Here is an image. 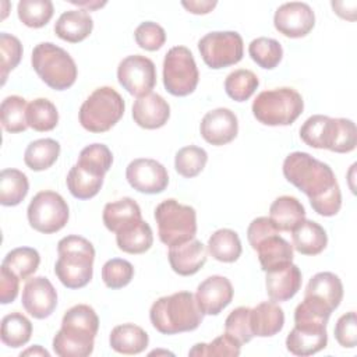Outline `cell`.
<instances>
[{
    "mask_svg": "<svg viewBox=\"0 0 357 357\" xmlns=\"http://www.w3.org/2000/svg\"><path fill=\"white\" fill-rule=\"evenodd\" d=\"M284 178L303 191L321 216H335L342 206L340 187L329 165L307 152H293L283 162Z\"/></svg>",
    "mask_w": 357,
    "mask_h": 357,
    "instance_id": "obj_1",
    "label": "cell"
},
{
    "mask_svg": "<svg viewBox=\"0 0 357 357\" xmlns=\"http://www.w3.org/2000/svg\"><path fill=\"white\" fill-rule=\"evenodd\" d=\"M99 318L86 304L68 308L61 319V328L53 337V350L60 357H86L92 354Z\"/></svg>",
    "mask_w": 357,
    "mask_h": 357,
    "instance_id": "obj_2",
    "label": "cell"
},
{
    "mask_svg": "<svg viewBox=\"0 0 357 357\" xmlns=\"http://www.w3.org/2000/svg\"><path fill=\"white\" fill-rule=\"evenodd\" d=\"M152 326L163 335H176L195 331L202 319L195 296L190 291H177L158 298L149 310Z\"/></svg>",
    "mask_w": 357,
    "mask_h": 357,
    "instance_id": "obj_3",
    "label": "cell"
},
{
    "mask_svg": "<svg viewBox=\"0 0 357 357\" xmlns=\"http://www.w3.org/2000/svg\"><path fill=\"white\" fill-rule=\"evenodd\" d=\"M59 258L54 264V273L67 289L86 286L93 275L95 248L89 240L70 234L57 244Z\"/></svg>",
    "mask_w": 357,
    "mask_h": 357,
    "instance_id": "obj_4",
    "label": "cell"
},
{
    "mask_svg": "<svg viewBox=\"0 0 357 357\" xmlns=\"http://www.w3.org/2000/svg\"><path fill=\"white\" fill-rule=\"evenodd\" d=\"M300 138L311 148L347 153L357 145V130L350 119L314 114L300 127Z\"/></svg>",
    "mask_w": 357,
    "mask_h": 357,
    "instance_id": "obj_5",
    "label": "cell"
},
{
    "mask_svg": "<svg viewBox=\"0 0 357 357\" xmlns=\"http://www.w3.org/2000/svg\"><path fill=\"white\" fill-rule=\"evenodd\" d=\"M31 63L39 78L54 91H66L77 79L74 59L52 42L38 43L32 50Z\"/></svg>",
    "mask_w": 357,
    "mask_h": 357,
    "instance_id": "obj_6",
    "label": "cell"
},
{
    "mask_svg": "<svg viewBox=\"0 0 357 357\" xmlns=\"http://www.w3.org/2000/svg\"><path fill=\"white\" fill-rule=\"evenodd\" d=\"M254 117L265 126H290L303 113L301 95L289 86L261 92L252 102Z\"/></svg>",
    "mask_w": 357,
    "mask_h": 357,
    "instance_id": "obj_7",
    "label": "cell"
},
{
    "mask_svg": "<svg viewBox=\"0 0 357 357\" xmlns=\"http://www.w3.org/2000/svg\"><path fill=\"white\" fill-rule=\"evenodd\" d=\"M126 103L112 86L96 88L81 105L78 119L89 132H106L123 117Z\"/></svg>",
    "mask_w": 357,
    "mask_h": 357,
    "instance_id": "obj_8",
    "label": "cell"
},
{
    "mask_svg": "<svg viewBox=\"0 0 357 357\" xmlns=\"http://www.w3.org/2000/svg\"><path fill=\"white\" fill-rule=\"evenodd\" d=\"M155 220L159 238L167 247L195 238L197 212L190 205H183L173 198L165 199L155 209Z\"/></svg>",
    "mask_w": 357,
    "mask_h": 357,
    "instance_id": "obj_9",
    "label": "cell"
},
{
    "mask_svg": "<svg viewBox=\"0 0 357 357\" xmlns=\"http://www.w3.org/2000/svg\"><path fill=\"white\" fill-rule=\"evenodd\" d=\"M199 73L191 50L185 46L172 47L163 60V85L173 96H187L198 85Z\"/></svg>",
    "mask_w": 357,
    "mask_h": 357,
    "instance_id": "obj_10",
    "label": "cell"
},
{
    "mask_svg": "<svg viewBox=\"0 0 357 357\" xmlns=\"http://www.w3.org/2000/svg\"><path fill=\"white\" fill-rule=\"evenodd\" d=\"M28 222L32 229L43 234L61 230L68 222L70 211L64 198L54 191H39L26 209Z\"/></svg>",
    "mask_w": 357,
    "mask_h": 357,
    "instance_id": "obj_11",
    "label": "cell"
},
{
    "mask_svg": "<svg viewBox=\"0 0 357 357\" xmlns=\"http://www.w3.org/2000/svg\"><path fill=\"white\" fill-rule=\"evenodd\" d=\"M198 50L208 67L219 70L237 64L243 59L244 43L236 31H215L199 39Z\"/></svg>",
    "mask_w": 357,
    "mask_h": 357,
    "instance_id": "obj_12",
    "label": "cell"
},
{
    "mask_svg": "<svg viewBox=\"0 0 357 357\" xmlns=\"http://www.w3.org/2000/svg\"><path fill=\"white\" fill-rule=\"evenodd\" d=\"M119 84L132 96H144L156 85V67L153 61L141 54L123 59L117 67Z\"/></svg>",
    "mask_w": 357,
    "mask_h": 357,
    "instance_id": "obj_13",
    "label": "cell"
},
{
    "mask_svg": "<svg viewBox=\"0 0 357 357\" xmlns=\"http://www.w3.org/2000/svg\"><path fill=\"white\" fill-rule=\"evenodd\" d=\"M128 184L142 194H159L169 184L166 167L155 159L138 158L128 163L126 169Z\"/></svg>",
    "mask_w": 357,
    "mask_h": 357,
    "instance_id": "obj_14",
    "label": "cell"
},
{
    "mask_svg": "<svg viewBox=\"0 0 357 357\" xmlns=\"http://www.w3.org/2000/svg\"><path fill=\"white\" fill-rule=\"evenodd\" d=\"M273 25L279 33L287 38H303L314 28L315 14L307 3H284L275 11Z\"/></svg>",
    "mask_w": 357,
    "mask_h": 357,
    "instance_id": "obj_15",
    "label": "cell"
},
{
    "mask_svg": "<svg viewBox=\"0 0 357 357\" xmlns=\"http://www.w3.org/2000/svg\"><path fill=\"white\" fill-rule=\"evenodd\" d=\"M21 303L31 317L36 319H45L50 317L56 310L57 291L47 278H31L26 280L22 289Z\"/></svg>",
    "mask_w": 357,
    "mask_h": 357,
    "instance_id": "obj_16",
    "label": "cell"
},
{
    "mask_svg": "<svg viewBox=\"0 0 357 357\" xmlns=\"http://www.w3.org/2000/svg\"><path fill=\"white\" fill-rule=\"evenodd\" d=\"M233 294L234 290L227 278L212 275L198 284L194 296L204 315H218L231 303Z\"/></svg>",
    "mask_w": 357,
    "mask_h": 357,
    "instance_id": "obj_17",
    "label": "cell"
},
{
    "mask_svg": "<svg viewBox=\"0 0 357 357\" xmlns=\"http://www.w3.org/2000/svg\"><path fill=\"white\" fill-rule=\"evenodd\" d=\"M201 137L211 145L220 146L231 142L238 132V120L227 107L208 112L199 124Z\"/></svg>",
    "mask_w": 357,
    "mask_h": 357,
    "instance_id": "obj_18",
    "label": "cell"
},
{
    "mask_svg": "<svg viewBox=\"0 0 357 357\" xmlns=\"http://www.w3.org/2000/svg\"><path fill=\"white\" fill-rule=\"evenodd\" d=\"M169 264L172 269L181 276L197 273L206 262L208 251L199 240H190L173 247H169Z\"/></svg>",
    "mask_w": 357,
    "mask_h": 357,
    "instance_id": "obj_19",
    "label": "cell"
},
{
    "mask_svg": "<svg viewBox=\"0 0 357 357\" xmlns=\"http://www.w3.org/2000/svg\"><path fill=\"white\" fill-rule=\"evenodd\" d=\"M169 117L170 106L159 93L149 92L137 98L132 105V119L145 130H156L163 127Z\"/></svg>",
    "mask_w": 357,
    "mask_h": 357,
    "instance_id": "obj_20",
    "label": "cell"
},
{
    "mask_svg": "<svg viewBox=\"0 0 357 357\" xmlns=\"http://www.w3.org/2000/svg\"><path fill=\"white\" fill-rule=\"evenodd\" d=\"M301 272L293 262L271 272H266L265 286L272 301H287L301 287Z\"/></svg>",
    "mask_w": 357,
    "mask_h": 357,
    "instance_id": "obj_21",
    "label": "cell"
},
{
    "mask_svg": "<svg viewBox=\"0 0 357 357\" xmlns=\"http://www.w3.org/2000/svg\"><path fill=\"white\" fill-rule=\"evenodd\" d=\"M264 272L280 269L293 262V245L278 234H272L255 247Z\"/></svg>",
    "mask_w": 357,
    "mask_h": 357,
    "instance_id": "obj_22",
    "label": "cell"
},
{
    "mask_svg": "<svg viewBox=\"0 0 357 357\" xmlns=\"http://www.w3.org/2000/svg\"><path fill=\"white\" fill-rule=\"evenodd\" d=\"M93 29V20L84 8L64 11L54 24V33L70 43L86 39Z\"/></svg>",
    "mask_w": 357,
    "mask_h": 357,
    "instance_id": "obj_23",
    "label": "cell"
},
{
    "mask_svg": "<svg viewBox=\"0 0 357 357\" xmlns=\"http://www.w3.org/2000/svg\"><path fill=\"white\" fill-rule=\"evenodd\" d=\"M284 312L275 301H262L250 311V326L254 336L269 337L282 331Z\"/></svg>",
    "mask_w": 357,
    "mask_h": 357,
    "instance_id": "obj_24",
    "label": "cell"
},
{
    "mask_svg": "<svg viewBox=\"0 0 357 357\" xmlns=\"http://www.w3.org/2000/svg\"><path fill=\"white\" fill-rule=\"evenodd\" d=\"M328 344L326 328L296 326L286 337V349L294 356H311Z\"/></svg>",
    "mask_w": 357,
    "mask_h": 357,
    "instance_id": "obj_25",
    "label": "cell"
},
{
    "mask_svg": "<svg viewBox=\"0 0 357 357\" xmlns=\"http://www.w3.org/2000/svg\"><path fill=\"white\" fill-rule=\"evenodd\" d=\"M291 240L294 250L303 255H318L328 244L325 229L319 223L308 219H303L291 230Z\"/></svg>",
    "mask_w": 357,
    "mask_h": 357,
    "instance_id": "obj_26",
    "label": "cell"
},
{
    "mask_svg": "<svg viewBox=\"0 0 357 357\" xmlns=\"http://www.w3.org/2000/svg\"><path fill=\"white\" fill-rule=\"evenodd\" d=\"M148 333L134 324L117 325L109 336L110 347L120 354H139L148 347Z\"/></svg>",
    "mask_w": 357,
    "mask_h": 357,
    "instance_id": "obj_27",
    "label": "cell"
},
{
    "mask_svg": "<svg viewBox=\"0 0 357 357\" xmlns=\"http://www.w3.org/2000/svg\"><path fill=\"white\" fill-rule=\"evenodd\" d=\"M103 223L107 230L117 233L123 227L142 219L139 205L130 197L107 202L102 213Z\"/></svg>",
    "mask_w": 357,
    "mask_h": 357,
    "instance_id": "obj_28",
    "label": "cell"
},
{
    "mask_svg": "<svg viewBox=\"0 0 357 357\" xmlns=\"http://www.w3.org/2000/svg\"><path fill=\"white\" fill-rule=\"evenodd\" d=\"M269 218L279 231H291L305 219V209L296 197L282 195L271 204Z\"/></svg>",
    "mask_w": 357,
    "mask_h": 357,
    "instance_id": "obj_29",
    "label": "cell"
},
{
    "mask_svg": "<svg viewBox=\"0 0 357 357\" xmlns=\"http://www.w3.org/2000/svg\"><path fill=\"white\" fill-rule=\"evenodd\" d=\"M304 296L317 297L335 311L343 298L342 280L332 272H318L310 279Z\"/></svg>",
    "mask_w": 357,
    "mask_h": 357,
    "instance_id": "obj_30",
    "label": "cell"
},
{
    "mask_svg": "<svg viewBox=\"0 0 357 357\" xmlns=\"http://www.w3.org/2000/svg\"><path fill=\"white\" fill-rule=\"evenodd\" d=\"M117 247L127 254H142L152 247L153 234L145 220L134 222L116 233Z\"/></svg>",
    "mask_w": 357,
    "mask_h": 357,
    "instance_id": "obj_31",
    "label": "cell"
},
{
    "mask_svg": "<svg viewBox=\"0 0 357 357\" xmlns=\"http://www.w3.org/2000/svg\"><path fill=\"white\" fill-rule=\"evenodd\" d=\"M70 194L77 199L93 198L102 188L103 176H99L86 167L75 163L66 178Z\"/></svg>",
    "mask_w": 357,
    "mask_h": 357,
    "instance_id": "obj_32",
    "label": "cell"
},
{
    "mask_svg": "<svg viewBox=\"0 0 357 357\" xmlns=\"http://www.w3.org/2000/svg\"><path fill=\"white\" fill-rule=\"evenodd\" d=\"M60 155V144L53 138H40L32 141L24 153L25 165L33 172H42L52 167Z\"/></svg>",
    "mask_w": 357,
    "mask_h": 357,
    "instance_id": "obj_33",
    "label": "cell"
},
{
    "mask_svg": "<svg viewBox=\"0 0 357 357\" xmlns=\"http://www.w3.org/2000/svg\"><path fill=\"white\" fill-rule=\"evenodd\" d=\"M332 312L333 310L325 301L312 296H304V300L294 310V325L326 328Z\"/></svg>",
    "mask_w": 357,
    "mask_h": 357,
    "instance_id": "obj_34",
    "label": "cell"
},
{
    "mask_svg": "<svg viewBox=\"0 0 357 357\" xmlns=\"http://www.w3.org/2000/svg\"><path fill=\"white\" fill-rule=\"evenodd\" d=\"M29 191L25 173L18 169H3L0 173V204L15 206L24 201Z\"/></svg>",
    "mask_w": 357,
    "mask_h": 357,
    "instance_id": "obj_35",
    "label": "cell"
},
{
    "mask_svg": "<svg viewBox=\"0 0 357 357\" xmlns=\"http://www.w3.org/2000/svg\"><path fill=\"white\" fill-rule=\"evenodd\" d=\"M208 251L216 261L234 262L241 255V241L231 229H219L208 240Z\"/></svg>",
    "mask_w": 357,
    "mask_h": 357,
    "instance_id": "obj_36",
    "label": "cell"
},
{
    "mask_svg": "<svg viewBox=\"0 0 357 357\" xmlns=\"http://www.w3.org/2000/svg\"><path fill=\"white\" fill-rule=\"evenodd\" d=\"M32 335L31 321L21 312H11L3 317L0 337L1 342L13 349L26 344Z\"/></svg>",
    "mask_w": 357,
    "mask_h": 357,
    "instance_id": "obj_37",
    "label": "cell"
},
{
    "mask_svg": "<svg viewBox=\"0 0 357 357\" xmlns=\"http://www.w3.org/2000/svg\"><path fill=\"white\" fill-rule=\"evenodd\" d=\"M26 109L28 103L24 98L18 95L4 98L0 106L3 128L11 134L25 131L29 127L26 121Z\"/></svg>",
    "mask_w": 357,
    "mask_h": 357,
    "instance_id": "obj_38",
    "label": "cell"
},
{
    "mask_svg": "<svg viewBox=\"0 0 357 357\" xmlns=\"http://www.w3.org/2000/svg\"><path fill=\"white\" fill-rule=\"evenodd\" d=\"M40 264L39 252L32 247H18L7 252L1 265L15 273L20 280L33 275Z\"/></svg>",
    "mask_w": 357,
    "mask_h": 357,
    "instance_id": "obj_39",
    "label": "cell"
},
{
    "mask_svg": "<svg viewBox=\"0 0 357 357\" xmlns=\"http://www.w3.org/2000/svg\"><path fill=\"white\" fill-rule=\"evenodd\" d=\"M26 121L28 126L35 131H50L59 123V112L49 99L38 98L28 103Z\"/></svg>",
    "mask_w": 357,
    "mask_h": 357,
    "instance_id": "obj_40",
    "label": "cell"
},
{
    "mask_svg": "<svg viewBox=\"0 0 357 357\" xmlns=\"http://www.w3.org/2000/svg\"><path fill=\"white\" fill-rule=\"evenodd\" d=\"M259 85V79L251 70L238 68L231 71L225 79V91L236 102H245L252 96Z\"/></svg>",
    "mask_w": 357,
    "mask_h": 357,
    "instance_id": "obj_41",
    "label": "cell"
},
{
    "mask_svg": "<svg viewBox=\"0 0 357 357\" xmlns=\"http://www.w3.org/2000/svg\"><path fill=\"white\" fill-rule=\"evenodd\" d=\"M250 57L262 68L273 70L282 61L283 49L282 45L272 38H257L248 45Z\"/></svg>",
    "mask_w": 357,
    "mask_h": 357,
    "instance_id": "obj_42",
    "label": "cell"
},
{
    "mask_svg": "<svg viewBox=\"0 0 357 357\" xmlns=\"http://www.w3.org/2000/svg\"><path fill=\"white\" fill-rule=\"evenodd\" d=\"M54 8L50 0H21L17 6L20 21L29 28H42L53 17Z\"/></svg>",
    "mask_w": 357,
    "mask_h": 357,
    "instance_id": "obj_43",
    "label": "cell"
},
{
    "mask_svg": "<svg viewBox=\"0 0 357 357\" xmlns=\"http://www.w3.org/2000/svg\"><path fill=\"white\" fill-rule=\"evenodd\" d=\"M206 162H208L206 151L195 145H188L178 149L174 156L176 172L185 178H192L198 176L204 170Z\"/></svg>",
    "mask_w": 357,
    "mask_h": 357,
    "instance_id": "obj_44",
    "label": "cell"
},
{
    "mask_svg": "<svg viewBox=\"0 0 357 357\" xmlns=\"http://www.w3.org/2000/svg\"><path fill=\"white\" fill-rule=\"evenodd\" d=\"M77 163L105 177V174L112 167L113 155L105 144H91L79 152Z\"/></svg>",
    "mask_w": 357,
    "mask_h": 357,
    "instance_id": "obj_45",
    "label": "cell"
},
{
    "mask_svg": "<svg viewBox=\"0 0 357 357\" xmlns=\"http://www.w3.org/2000/svg\"><path fill=\"white\" fill-rule=\"evenodd\" d=\"M241 350V343L236 340L233 336L225 335L215 337L211 343H197L192 346V349L188 351V356H212V357H237Z\"/></svg>",
    "mask_w": 357,
    "mask_h": 357,
    "instance_id": "obj_46",
    "label": "cell"
},
{
    "mask_svg": "<svg viewBox=\"0 0 357 357\" xmlns=\"http://www.w3.org/2000/svg\"><path fill=\"white\" fill-rule=\"evenodd\" d=\"M134 276V266L127 259L113 258L102 266V279L109 289H121L127 286Z\"/></svg>",
    "mask_w": 357,
    "mask_h": 357,
    "instance_id": "obj_47",
    "label": "cell"
},
{
    "mask_svg": "<svg viewBox=\"0 0 357 357\" xmlns=\"http://www.w3.org/2000/svg\"><path fill=\"white\" fill-rule=\"evenodd\" d=\"M0 56H1V84H4L8 73L14 70L22 59V45L20 39L7 32H1L0 33Z\"/></svg>",
    "mask_w": 357,
    "mask_h": 357,
    "instance_id": "obj_48",
    "label": "cell"
},
{
    "mask_svg": "<svg viewBox=\"0 0 357 357\" xmlns=\"http://www.w3.org/2000/svg\"><path fill=\"white\" fill-rule=\"evenodd\" d=\"M250 307L234 308L225 321V331L227 335L233 336L241 344L248 343L254 335L250 326Z\"/></svg>",
    "mask_w": 357,
    "mask_h": 357,
    "instance_id": "obj_49",
    "label": "cell"
},
{
    "mask_svg": "<svg viewBox=\"0 0 357 357\" xmlns=\"http://www.w3.org/2000/svg\"><path fill=\"white\" fill-rule=\"evenodd\" d=\"M134 38L137 45L141 49H145L148 52H155L165 45L166 32L159 24L153 21H145L137 26L134 32Z\"/></svg>",
    "mask_w": 357,
    "mask_h": 357,
    "instance_id": "obj_50",
    "label": "cell"
},
{
    "mask_svg": "<svg viewBox=\"0 0 357 357\" xmlns=\"http://www.w3.org/2000/svg\"><path fill=\"white\" fill-rule=\"evenodd\" d=\"M335 339L344 349H353L357 344V317L356 311L343 314L335 325Z\"/></svg>",
    "mask_w": 357,
    "mask_h": 357,
    "instance_id": "obj_51",
    "label": "cell"
},
{
    "mask_svg": "<svg viewBox=\"0 0 357 357\" xmlns=\"http://www.w3.org/2000/svg\"><path fill=\"white\" fill-rule=\"evenodd\" d=\"M278 233H279V229L275 226V223L271 220V218L259 216L250 223V226L247 229V238H248L251 248L255 250V247L258 245L259 241H262L264 238H266L272 234H278Z\"/></svg>",
    "mask_w": 357,
    "mask_h": 357,
    "instance_id": "obj_52",
    "label": "cell"
},
{
    "mask_svg": "<svg viewBox=\"0 0 357 357\" xmlns=\"http://www.w3.org/2000/svg\"><path fill=\"white\" fill-rule=\"evenodd\" d=\"M20 278L13 273L10 269L1 265L0 268V303L8 304L13 303L18 296Z\"/></svg>",
    "mask_w": 357,
    "mask_h": 357,
    "instance_id": "obj_53",
    "label": "cell"
},
{
    "mask_svg": "<svg viewBox=\"0 0 357 357\" xmlns=\"http://www.w3.org/2000/svg\"><path fill=\"white\" fill-rule=\"evenodd\" d=\"M216 1L213 0H190V1H181V6L192 14H208L216 7Z\"/></svg>",
    "mask_w": 357,
    "mask_h": 357,
    "instance_id": "obj_54",
    "label": "cell"
},
{
    "mask_svg": "<svg viewBox=\"0 0 357 357\" xmlns=\"http://www.w3.org/2000/svg\"><path fill=\"white\" fill-rule=\"evenodd\" d=\"M22 356H45V357H49L50 353H49L46 349H43L42 346L35 344L33 347H29V349L24 350V351L21 353V357H22Z\"/></svg>",
    "mask_w": 357,
    "mask_h": 357,
    "instance_id": "obj_55",
    "label": "cell"
},
{
    "mask_svg": "<svg viewBox=\"0 0 357 357\" xmlns=\"http://www.w3.org/2000/svg\"><path fill=\"white\" fill-rule=\"evenodd\" d=\"M70 3L77 4V6H79V7H85L84 10H86V11H88V8H89V10H96V8L103 7V6L106 4V1H75V0H71Z\"/></svg>",
    "mask_w": 357,
    "mask_h": 357,
    "instance_id": "obj_56",
    "label": "cell"
}]
</instances>
